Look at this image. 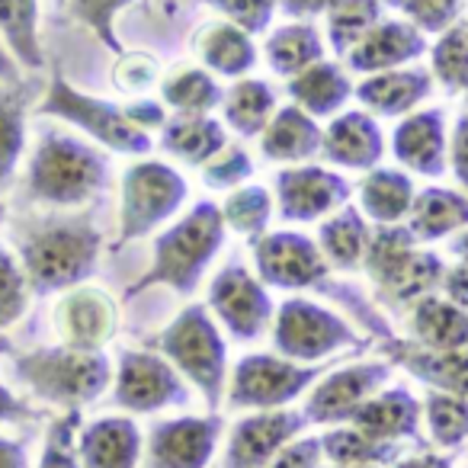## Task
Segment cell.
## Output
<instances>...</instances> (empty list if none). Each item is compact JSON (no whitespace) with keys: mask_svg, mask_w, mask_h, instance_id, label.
Wrapping results in <instances>:
<instances>
[{"mask_svg":"<svg viewBox=\"0 0 468 468\" xmlns=\"http://www.w3.org/2000/svg\"><path fill=\"white\" fill-rule=\"evenodd\" d=\"M257 280L263 286L289 289V292H318L324 299L337 302L350 318L366 327V334L376 340L395 337L369 295H363L350 282H340L331 276V263L324 261L318 244L299 231H270L254 241Z\"/></svg>","mask_w":468,"mask_h":468,"instance_id":"6da1fadb","label":"cell"},{"mask_svg":"<svg viewBox=\"0 0 468 468\" xmlns=\"http://www.w3.org/2000/svg\"><path fill=\"white\" fill-rule=\"evenodd\" d=\"M103 234L87 215H48L16 228V254L27 273L29 292L52 295L84 286L97 273Z\"/></svg>","mask_w":468,"mask_h":468,"instance_id":"7a4b0ae2","label":"cell"},{"mask_svg":"<svg viewBox=\"0 0 468 468\" xmlns=\"http://www.w3.org/2000/svg\"><path fill=\"white\" fill-rule=\"evenodd\" d=\"M225 231L228 228L221 218V206H215L212 199H199L180 221H174L167 231L157 234L151 267L125 289L122 299L132 302L135 295L154 286H167L176 295L196 292L202 273L225 244Z\"/></svg>","mask_w":468,"mask_h":468,"instance_id":"3957f363","label":"cell"},{"mask_svg":"<svg viewBox=\"0 0 468 468\" xmlns=\"http://www.w3.org/2000/svg\"><path fill=\"white\" fill-rule=\"evenodd\" d=\"M110 183V161L87 142L65 132H46L27 167V199L48 208H78L93 202Z\"/></svg>","mask_w":468,"mask_h":468,"instance_id":"277c9868","label":"cell"},{"mask_svg":"<svg viewBox=\"0 0 468 468\" xmlns=\"http://www.w3.org/2000/svg\"><path fill=\"white\" fill-rule=\"evenodd\" d=\"M14 372L36 398L58 410H84L112 382V363L103 350H74L65 344L14 353Z\"/></svg>","mask_w":468,"mask_h":468,"instance_id":"5b68a950","label":"cell"},{"mask_svg":"<svg viewBox=\"0 0 468 468\" xmlns=\"http://www.w3.org/2000/svg\"><path fill=\"white\" fill-rule=\"evenodd\" d=\"M363 270L376 286V302L410 308L417 299L440 289L446 263L433 250H420L408 225H376L369 234Z\"/></svg>","mask_w":468,"mask_h":468,"instance_id":"8992f818","label":"cell"},{"mask_svg":"<svg viewBox=\"0 0 468 468\" xmlns=\"http://www.w3.org/2000/svg\"><path fill=\"white\" fill-rule=\"evenodd\" d=\"M144 346L161 353L183 378L199 388L208 414H218L228 376V346L206 305H186L164 331L144 337Z\"/></svg>","mask_w":468,"mask_h":468,"instance_id":"52a82bcc","label":"cell"},{"mask_svg":"<svg viewBox=\"0 0 468 468\" xmlns=\"http://www.w3.org/2000/svg\"><path fill=\"white\" fill-rule=\"evenodd\" d=\"M36 116H52L61 122H71L74 129H80L84 135H90L93 142H100L103 148L116 151V154H148L151 151V135L144 129H138L129 116L125 106H116L110 100L90 97V93L78 90L71 80L65 78L61 68H52V80H48L46 93L36 103Z\"/></svg>","mask_w":468,"mask_h":468,"instance_id":"ba28073f","label":"cell"},{"mask_svg":"<svg viewBox=\"0 0 468 468\" xmlns=\"http://www.w3.org/2000/svg\"><path fill=\"white\" fill-rule=\"evenodd\" d=\"M186 202V180L180 170L161 161H138L122 174V206H119V234L112 250L148 238L170 221Z\"/></svg>","mask_w":468,"mask_h":468,"instance_id":"9c48e42d","label":"cell"},{"mask_svg":"<svg viewBox=\"0 0 468 468\" xmlns=\"http://www.w3.org/2000/svg\"><path fill=\"white\" fill-rule=\"evenodd\" d=\"M273 346L292 363H321L337 350H366L369 340L359 337L340 314L321 308L312 299H286L273 318Z\"/></svg>","mask_w":468,"mask_h":468,"instance_id":"30bf717a","label":"cell"},{"mask_svg":"<svg viewBox=\"0 0 468 468\" xmlns=\"http://www.w3.org/2000/svg\"><path fill=\"white\" fill-rule=\"evenodd\" d=\"M331 366H305L280 353H250L238 359L228 385V404L234 410H280L305 395Z\"/></svg>","mask_w":468,"mask_h":468,"instance_id":"8fae6325","label":"cell"},{"mask_svg":"<svg viewBox=\"0 0 468 468\" xmlns=\"http://www.w3.org/2000/svg\"><path fill=\"white\" fill-rule=\"evenodd\" d=\"M112 401L129 414H154L164 408H183L189 401V388L161 353L142 346L119 353Z\"/></svg>","mask_w":468,"mask_h":468,"instance_id":"7c38bea8","label":"cell"},{"mask_svg":"<svg viewBox=\"0 0 468 468\" xmlns=\"http://www.w3.org/2000/svg\"><path fill=\"white\" fill-rule=\"evenodd\" d=\"M388 378H391L388 359L331 366V372H324V376L314 382L302 414H305L308 423H321V427L350 423V417L356 414L359 404L369 401L376 391H382Z\"/></svg>","mask_w":468,"mask_h":468,"instance_id":"4fadbf2b","label":"cell"},{"mask_svg":"<svg viewBox=\"0 0 468 468\" xmlns=\"http://www.w3.org/2000/svg\"><path fill=\"white\" fill-rule=\"evenodd\" d=\"M234 340H257L273 321V299L267 286L241 263H228L208 286V305Z\"/></svg>","mask_w":468,"mask_h":468,"instance_id":"5bb4252c","label":"cell"},{"mask_svg":"<svg viewBox=\"0 0 468 468\" xmlns=\"http://www.w3.org/2000/svg\"><path fill=\"white\" fill-rule=\"evenodd\" d=\"M308 420L302 410L280 408V410H254L241 417L228 433L225 462L221 468H263L273 462L292 440L305 433Z\"/></svg>","mask_w":468,"mask_h":468,"instance_id":"9a60e30c","label":"cell"},{"mask_svg":"<svg viewBox=\"0 0 468 468\" xmlns=\"http://www.w3.org/2000/svg\"><path fill=\"white\" fill-rule=\"evenodd\" d=\"M350 180L327 167H286L276 174V206L282 221H318L350 202Z\"/></svg>","mask_w":468,"mask_h":468,"instance_id":"2e32d148","label":"cell"},{"mask_svg":"<svg viewBox=\"0 0 468 468\" xmlns=\"http://www.w3.org/2000/svg\"><path fill=\"white\" fill-rule=\"evenodd\" d=\"M55 331L74 350H103L119 334V305L97 286H74L55 305Z\"/></svg>","mask_w":468,"mask_h":468,"instance_id":"e0dca14e","label":"cell"},{"mask_svg":"<svg viewBox=\"0 0 468 468\" xmlns=\"http://www.w3.org/2000/svg\"><path fill=\"white\" fill-rule=\"evenodd\" d=\"M225 430V417H176L164 420L148 436V468H208Z\"/></svg>","mask_w":468,"mask_h":468,"instance_id":"ac0fdd59","label":"cell"},{"mask_svg":"<svg viewBox=\"0 0 468 468\" xmlns=\"http://www.w3.org/2000/svg\"><path fill=\"white\" fill-rule=\"evenodd\" d=\"M378 350L391 366L408 369L417 382L430 385L436 391H446V395L468 398V346H462V350H430L417 340L388 337L378 344Z\"/></svg>","mask_w":468,"mask_h":468,"instance_id":"d6986e66","label":"cell"},{"mask_svg":"<svg viewBox=\"0 0 468 468\" xmlns=\"http://www.w3.org/2000/svg\"><path fill=\"white\" fill-rule=\"evenodd\" d=\"M391 154L398 157V164L420 176H436L446 174L449 164V148H446V122H442L440 110H423V112H408L398 122V129L391 132Z\"/></svg>","mask_w":468,"mask_h":468,"instance_id":"ffe728a7","label":"cell"},{"mask_svg":"<svg viewBox=\"0 0 468 468\" xmlns=\"http://www.w3.org/2000/svg\"><path fill=\"white\" fill-rule=\"evenodd\" d=\"M80 468H138L142 430L132 417H97L78 430Z\"/></svg>","mask_w":468,"mask_h":468,"instance_id":"44dd1931","label":"cell"},{"mask_svg":"<svg viewBox=\"0 0 468 468\" xmlns=\"http://www.w3.org/2000/svg\"><path fill=\"white\" fill-rule=\"evenodd\" d=\"M427 52V42L417 27L404 20H378L356 46L346 52V65L359 74H378L391 71L398 65L420 58Z\"/></svg>","mask_w":468,"mask_h":468,"instance_id":"7402d4cb","label":"cell"},{"mask_svg":"<svg viewBox=\"0 0 468 468\" xmlns=\"http://www.w3.org/2000/svg\"><path fill=\"white\" fill-rule=\"evenodd\" d=\"M321 154L346 170H372L385 154V138L369 112H340L321 138Z\"/></svg>","mask_w":468,"mask_h":468,"instance_id":"603a6c76","label":"cell"},{"mask_svg":"<svg viewBox=\"0 0 468 468\" xmlns=\"http://www.w3.org/2000/svg\"><path fill=\"white\" fill-rule=\"evenodd\" d=\"M420 410L423 404L404 385H395V388L376 391L369 401L359 404L356 414L350 417V423L356 430H363V433H369L372 440L404 442V440H417Z\"/></svg>","mask_w":468,"mask_h":468,"instance_id":"cb8c5ba5","label":"cell"},{"mask_svg":"<svg viewBox=\"0 0 468 468\" xmlns=\"http://www.w3.org/2000/svg\"><path fill=\"white\" fill-rule=\"evenodd\" d=\"M321 125L299 106H282L273 112L270 125L261 132V151L267 161L276 164H302L321 154Z\"/></svg>","mask_w":468,"mask_h":468,"instance_id":"d4e9b609","label":"cell"},{"mask_svg":"<svg viewBox=\"0 0 468 468\" xmlns=\"http://www.w3.org/2000/svg\"><path fill=\"white\" fill-rule=\"evenodd\" d=\"M433 90V74L423 68L410 71H378L356 87V100L372 116H408Z\"/></svg>","mask_w":468,"mask_h":468,"instance_id":"484cf974","label":"cell"},{"mask_svg":"<svg viewBox=\"0 0 468 468\" xmlns=\"http://www.w3.org/2000/svg\"><path fill=\"white\" fill-rule=\"evenodd\" d=\"M408 228L417 244L440 241L446 234L468 228V196L446 186H427L414 196L408 212Z\"/></svg>","mask_w":468,"mask_h":468,"instance_id":"4316f807","label":"cell"},{"mask_svg":"<svg viewBox=\"0 0 468 468\" xmlns=\"http://www.w3.org/2000/svg\"><path fill=\"white\" fill-rule=\"evenodd\" d=\"M369 221L359 212L356 206L346 202L344 208H337L334 215H327L318 228V248L324 254V261L331 263L334 270H353L363 267L366 261V248H369Z\"/></svg>","mask_w":468,"mask_h":468,"instance_id":"83f0119b","label":"cell"},{"mask_svg":"<svg viewBox=\"0 0 468 468\" xmlns=\"http://www.w3.org/2000/svg\"><path fill=\"white\" fill-rule=\"evenodd\" d=\"M410 334L430 350H462L468 346V312L440 295H423L410 305Z\"/></svg>","mask_w":468,"mask_h":468,"instance_id":"f1b7e54d","label":"cell"},{"mask_svg":"<svg viewBox=\"0 0 468 468\" xmlns=\"http://www.w3.org/2000/svg\"><path fill=\"white\" fill-rule=\"evenodd\" d=\"M356 189H359V208L376 225H401L408 218L417 196L414 180L404 170H391V167H372L359 180Z\"/></svg>","mask_w":468,"mask_h":468,"instance_id":"f546056e","label":"cell"},{"mask_svg":"<svg viewBox=\"0 0 468 468\" xmlns=\"http://www.w3.org/2000/svg\"><path fill=\"white\" fill-rule=\"evenodd\" d=\"M225 144V129L212 116H170L161 125V148L193 167L208 164Z\"/></svg>","mask_w":468,"mask_h":468,"instance_id":"4dcf8cb0","label":"cell"},{"mask_svg":"<svg viewBox=\"0 0 468 468\" xmlns=\"http://www.w3.org/2000/svg\"><path fill=\"white\" fill-rule=\"evenodd\" d=\"M36 84H0V189H7L16 176V164L27 148V116Z\"/></svg>","mask_w":468,"mask_h":468,"instance_id":"1f68e13d","label":"cell"},{"mask_svg":"<svg viewBox=\"0 0 468 468\" xmlns=\"http://www.w3.org/2000/svg\"><path fill=\"white\" fill-rule=\"evenodd\" d=\"M350 93H353L350 78L337 65H331V61H318V65L289 78V97H292V103L314 119L334 116L350 100Z\"/></svg>","mask_w":468,"mask_h":468,"instance_id":"d6a6232c","label":"cell"},{"mask_svg":"<svg viewBox=\"0 0 468 468\" xmlns=\"http://www.w3.org/2000/svg\"><path fill=\"white\" fill-rule=\"evenodd\" d=\"M0 42L27 71L46 68L39 42V0H0Z\"/></svg>","mask_w":468,"mask_h":468,"instance_id":"836d02e7","label":"cell"},{"mask_svg":"<svg viewBox=\"0 0 468 468\" xmlns=\"http://www.w3.org/2000/svg\"><path fill=\"white\" fill-rule=\"evenodd\" d=\"M321 455L331 465H395L401 459V442H382L372 440L369 433L356 430L353 423H340V427H327L321 436Z\"/></svg>","mask_w":468,"mask_h":468,"instance_id":"e575fe53","label":"cell"},{"mask_svg":"<svg viewBox=\"0 0 468 468\" xmlns=\"http://www.w3.org/2000/svg\"><path fill=\"white\" fill-rule=\"evenodd\" d=\"M199 55L208 71L225 74V78H241L257 65L254 42L234 23H212L199 39Z\"/></svg>","mask_w":468,"mask_h":468,"instance_id":"d590c367","label":"cell"},{"mask_svg":"<svg viewBox=\"0 0 468 468\" xmlns=\"http://www.w3.org/2000/svg\"><path fill=\"white\" fill-rule=\"evenodd\" d=\"M225 122L241 138H257L276 112V93L263 80H241L221 97Z\"/></svg>","mask_w":468,"mask_h":468,"instance_id":"8d00e7d4","label":"cell"},{"mask_svg":"<svg viewBox=\"0 0 468 468\" xmlns=\"http://www.w3.org/2000/svg\"><path fill=\"white\" fill-rule=\"evenodd\" d=\"M321 55H324V42L312 23H289L267 39V65L282 78H295L305 68L318 65Z\"/></svg>","mask_w":468,"mask_h":468,"instance_id":"74e56055","label":"cell"},{"mask_svg":"<svg viewBox=\"0 0 468 468\" xmlns=\"http://www.w3.org/2000/svg\"><path fill=\"white\" fill-rule=\"evenodd\" d=\"M161 97L176 116H208L225 93L202 68H180L161 80Z\"/></svg>","mask_w":468,"mask_h":468,"instance_id":"f35d334b","label":"cell"},{"mask_svg":"<svg viewBox=\"0 0 468 468\" xmlns=\"http://www.w3.org/2000/svg\"><path fill=\"white\" fill-rule=\"evenodd\" d=\"M385 0H331L327 7V33L337 55H346L378 20Z\"/></svg>","mask_w":468,"mask_h":468,"instance_id":"ab89813d","label":"cell"},{"mask_svg":"<svg viewBox=\"0 0 468 468\" xmlns=\"http://www.w3.org/2000/svg\"><path fill=\"white\" fill-rule=\"evenodd\" d=\"M221 218H225V228H231L254 244L257 238L267 234V225L273 218V199L263 186H238L228 193L225 206H221Z\"/></svg>","mask_w":468,"mask_h":468,"instance_id":"60d3db41","label":"cell"},{"mask_svg":"<svg viewBox=\"0 0 468 468\" xmlns=\"http://www.w3.org/2000/svg\"><path fill=\"white\" fill-rule=\"evenodd\" d=\"M423 420H427L430 440L436 446H462L468 440V398L430 388V395L423 398Z\"/></svg>","mask_w":468,"mask_h":468,"instance_id":"b9f144b4","label":"cell"},{"mask_svg":"<svg viewBox=\"0 0 468 468\" xmlns=\"http://www.w3.org/2000/svg\"><path fill=\"white\" fill-rule=\"evenodd\" d=\"M433 74L449 90L468 87V23H452L433 46Z\"/></svg>","mask_w":468,"mask_h":468,"instance_id":"7bdbcfd3","label":"cell"},{"mask_svg":"<svg viewBox=\"0 0 468 468\" xmlns=\"http://www.w3.org/2000/svg\"><path fill=\"white\" fill-rule=\"evenodd\" d=\"M29 299L33 292L20 261L7 248H0V334H7V327H14L27 314Z\"/></svg>","mask_w":468,"mask_h":468,"instance_id":"ee69618b","label":"cell"},{"mask_svg":"<svg viewBox=\"0 0 468 468\" xmlns=\"http://www.w3.org/2000/svg\"><path fill=\"white\" fill-rule=\"evenodd\" d=\"M78 430H80V410H61L48 423L46 446H42V459L36 468H80Z\"/></svg>","mask_w":468,"mask_h":468,"instance_id":"f6af8a7d","label":"cell"},{"mask_svg":"<svg viewBox=\"0 0 468 468\" xmlns=\"http://www.w3.org/2000/svg\"><path fill=\"white\" fill-rule=\"evenodd\" d=\"M135 0H71V14L80 27H87L112 55H122V42L116 36V16Z\"/></svg>","mask_w":468,"mask_h":468,"instance_id":"bcb514c9","label":"cell"},{"mask_svg":"<svg viewBox=\"0 0 468 468\" xmlns=\"http://www.w3.org/2000/svg\"><path fill=\"white\" fill-rule=\"evenodd\" d=\"M254 176V161L241 144H225L208 164H202V183L208 189H238Z\"/></svg>","mask_w":468,"mask_h":468,"instance_id":"7dc6e473","label":"cell"},{"mask_svg":"<svg viewBox=\"0 0 468 468\" xmlns=\"http://www.w3.org/2000/svg\"><path fill=\"white\" fill-rule=\"evenodd\" d=\"M388 7L401 10L420 33H446L452 23H459V4L452 0H385Z\"/></svg>","mask_w":468,"mask_h":468,"instance_id":"c3c4849f","label":"cell"},{"mask_svg":"<svg viewBox=\"0 0 468 468\" xmlns=\"http://www.w3.org/2000/svg\"><path fill=\"white\" fill-rule=\"evenodd\" d=\"M157 78H161V68H157V61L144 52H122L119 55L116 71H112L116 90L132 93V97L151 90V87L157 84Z\"/></svg>","mask_w":468,"mask_h":468,"instance_id":"681fc988","label":"cell"},{"mask_svg":"<svg viewBox=\"0 0 468 468\" xmlns=\"http://www.w3.org/2000/svg\"><path fill=\"white\" fill-rule=\"evenodd\" d=\"M208 7L221 10L234 27H241L248 36L263 33L273 23V4L276 0H202Z\"/></svg>","mask_w":468,"mask_h":468,"instance_id":"f907efd6","label":"cell"},{"mask_svg":"<svg viewBox=\"0 0 468 468\" xmlns=\"http://www.w3.org/2000/svg\"><path fill=\"white\" fill-rule=\"evenodd\" d=\"M321 436H299L263 468H321Z\"/></svg>","mask_w":468,"mask_h":468,"instance_id":"816d5d0a","label":"cell"},{"mask_svg":"<svg viewBox=\"0 0 468 468\" xmlns=\"http://www.w3.org/2000/svg\"><path fill=\"white\" fill-rule=\"evenodd\" d=\"M7 353H14V346H10L7 334H0V356H7ZM16 420H39V410L29 408L23 398H16L7 385L0 382V423H16Z\"/></svg>","mask_w":468,"mask_h":468,"instance_id":"f5cc1de1","label":"cell"},{"mask_svg":"<svg viewBox=\"0 0 468 468\" xmlns=\"http://www.w3.org/2000/svg\"><path fill=\"white\" fill-rule=\"evenodd\" d=\"M449 167H452L459 186L468 189V112L455 119L452 138H449Z\"/></svg>","mask_w":468,"mask_h":468,"instance_id":"db71d44e","label":"cell"},{"mask_svg":"<svg viewBox=\"0 0 468 468\" xmlns=\"http://www.w3.org/2000/svg\"><path fill=\"white\" fill-rule=\"evenodd\" d=\"M125 116H129L138 129L148 132V135H151V129H161V125L167 122V112H164V106L157 103V100H148V97H138V103L125 106Z\"/></svg>","mask_w":468,"mask_h":468,"instance_id":"11a10c76","label":"cell"},{"mask_svg":"<svg viewBox=\"0 0 468 468\" xmlns=\"http://www.w3.org/2000/svg\"><path fill=\"white\" fill-rule=\"evenodd\" d=\"M440 289L446 292L442 299L468 312V263H455V267H449L446 276H442V282H440Z\"/></svg>","mask_w":468,"mask_h":468,"instance_id":"9f6ffc18","label":"cell"},{"mask_svg":"<svg viewBox=\"0 0 468 468\" xmlns=\"http://www.w3.org/2000/svg\"><path fill=\"white\" fill-rule=\"evenodd\" d=\"M0 468H29V459H27V449H23V442L0 436Z\"/></svg>","mask_w":468,"mask_h":468,"instance_id":"6f0895ef","label":"cell"},{"mask_svg":"<svg viewBox=\"0 0 468 468\" xmlns=\"http://www.w3.org/2000/svg\"><path fill=\"white\" fill-rule=\"evenodd\" d=\"M331 7V0H280V10L289 16H314Z\"/></svg>","mask_w":468,"mask_h":468,"instance_id":"680465c9","label":"cell"},{"mask_svg":"<svg viewBox=\"0 0 468 468\" xmlns=\"http://www.w3.org/2000/svg\"><path fill=\"white\" fill-rule=\"evenodd\" d=\"M395 468H452V462H449L446 455L423 452V455H414V459H398Z\"/></svg>","mask_w":468,"mask_h":468,"instance_id":"91938a15","label":"cell"},{"mask_svg":"<svg viewBox=\"0 0 468 468\" xmlns=\"http://www.w3.org/2000/svg\"><path fill=\"white\" fill-rule=\"evenodd\" d=\"M0 84H23L20 65L14 61V55L7 52L4 42H0Z\"/></svg>","mask_w":468,"mask_h":468,"instance_id":"94428289","label":"cell"},{"mask_svg":"<svg viewBox=\"0 0 468 468\" xmlns=\"http://www.w3.org/2000/svg\"><path fill=\"white\" fill-rule=\"evenodd\" d=\"M452 254L459 257L462 263H468V231H462V234H459V241L452 244Z\"/></svg>","mask_w":468,"mask_h":468,"instance_id":"6125c7cd","label":"cell"},{"mask_svg":"<svg viewBox=\"0 0 468 468\" xmlns=\"http://www.w3.org/2000/svg\"><path fill=\"white\" fill-rule=\"evenodd\" d=\"M321 468H376V465H321Z\"/></svg>","mask_w":468,"mask_h":468,"instance_id":"be15d7a7","label":"cell"},{"mask_svg":"<svg viewBox=\"0 0 468 468\" xmlns=\"http://www.w3.org/2000/svg\"><path fill=\"white\" fill-rule=\"evenodd\" d=\"M0 221H4V202H0Z\"/></svg>","mask_w":468,"mask_h":468,"instance_id":"e7e4bbea","label":"cell"},{"mask_svg":"<svg viewBox=\"0 0 468 468\" xmlns=\"http://www.w3.org/2000/svg\"><path fill=\"white\" fill-rule=\"evenodd\" d=\"M452 4H462V0H452Z\"/></svg>","mask_w":468,"mask_h":468,"instance_id":"03108f58","label":"cell"},{"mask_svg":"<svg viewBox=\"0 0 468 468\" xmlns=\"http://www.w3.org/2000/svg\"><path fill=\"white\" fill-rule=\"evenodd\" d=\"M465 93H468V87H465Z\"/></svg>","mask_w":468,"mask_h":468,"instance_id":"003e7915","label":"cell"}]
</instances>
